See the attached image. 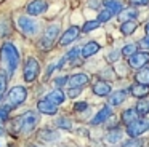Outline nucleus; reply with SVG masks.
Instances as JSON below:
<instances>
[{"instance_id": "4be33fe9", "label": "nucleus", "mask_w": 149, "mask_h": 147, "mask_svg": "<svg viewBox=\"0 0 149 147\" xmlns=\"http://www.w3.org/2000/svg\"><path fill=\"white\" fill-rule=\"evenodd\" d=\"M136 27H138V22L136 21H125L120 24V32L123 35H132L136 31Z\"/></svg>"}, {"instance_id": "f03ea898", "label": "nucleus", "mask_w": 149, "mask_h": 147, "mask_svg": "<svg viewBox=\"0 0 149 147\" xmlns=\"http://www.w3.org/2000/svg\"><path fill=\"white\" fill-rule=\"evenodd\" d=\"M0 62L3 66L7 75H13L15 70L18 69V64H19V51L13 43L7 42L0 46Z\"/></svg>"}, {"instance_id": "79ce46f5", "label": "nucleus", "mask_w": 149, "mask_h": 147, "mask_svg": "<svg viewBox=\"0 0 149 147\" xmlns=\"http://www.w3.org/2000/svg\"><path fill=\"white\" fill-rule=\"evenodd\" d=\"M27 147H37V146H32V144H31V146H27Z\"/></svg>"}, {"instance_id": "f8f14e48", "label": "nucleus", "mask_w": 149, "mask_h": 147, "mask_svg": "<svg viewBox=\"0 0 149 147\" xmlns=\"http://www.w3.org/2000/svg\"><path fill=\"white\" fill-rule=\"evenodd\" d=\"M37 112L39 114H47V115H55L58 112V105H55L47 98L40 99V101H37Z\"/></svg>"}, {"instance_id": "e433bc0d", "label": "nucleus", "mask_w": 149, "mask_h": 147, "mask_svg": "<svg viewBox=\"0 0 149 147\" xmlns=\"http://www.w3.org/2000/svg\"><path fill=\"white\" fill-rule=\"evenodd\" d=\"M139 46L144 48V50H149V35H144V37L139 40Z\"/></svg>"}, {"instance_id": "4c0bfd02", "label": "nucleus", "mask_w": 149, "mask_h": 147, "mask_svg": "<svg viewBox=\"0 0 149 147\" xmlns=\"http://www.w3.org/2000/svg\"><path fill=\"white\" fill-rule=\"evenodd\" d=\"M148 3H149V0H130V5H133V6H144Z\"/></svg>"}, {"instance_id": "2f4dec72", "label": "nucleus", "mask_w": 149, "mask_h": 147, "mask_svg": "<svg viewBox=\"0 0 149 147\" xmlns=\"http://www.w3.org/2000/svg\"><path fill=\"white\" fill-rule=\"evenodd\" d=\"M56 125H58L59 128H63V130H71V128H72V125H71V120H69V118H66V117H61V118H58V121H56Z\"/></svg>"}, {"instance_id": "f704fd0d", "label": "nucleus", "mask_w": 149, "mask_h": 147, "mask_svg": "<svg viewBox=\"0 0 149 147\" xmlns=\"http://www.w3.org/2000/svg\"><path fill=\"white\" fill-rule=\"evenodd\" d=\"M74 109H75L77 112H85V110L88 109V102H85V101H79V102H75Z\"/></svg>"}, {"instance_id": "9b49d317", "label": "nucleus", "mask_w": 149, "mask_h": 147, "mask_svg": "<svg viewBox=\"0 0 149 147\" xmlns=\"http://www.w3.org/2000/svg\"><path fill=\"white\" fill-rule=\"evenodd\" d=\"M88 82H90V77H88L87 74H82V72H77V74H74V75L68 77L69 88H82V86H85Z\"/></svg>"}, {"instance_id": "cd10ccee", "label": "nucleus", "mask_w": 149, "mask_h": 147, "mask_svg": "<svg viewBox=\"0 0 149 147\" xmlns=\"http://www.w3.org/2000/svg\"><path fill=\"white\" fill-rule=\"evenodd\" d=\"M135 110L138 112L139 117H144V115L149 112V104L144 101V99H141V101H139L138 104H136V109H135Z\"/></svg>"}, {"instance_id": "a878e982", "label": "nucleus", "mask_w": 149, "mask_h": 147, "mask_svg": "<svg viewBox=\"0 0 149 147\" xmlns=\"http://www.w3.org/2000/svg\"><path fill=\"white\" fill-rule=\"evenodd\" d=\"M5 91H7V74L3 69H0V101L3 99Z\"/></svg>"}, {"instance_id": "dca6fc26", "label": "nucleus", "mask_w": 149, "mask_h": 147, "mask_svg": "<svg viewBox=\"0 0 149 147\" xmlns=\"http://www.w3.org/2000/svg\"><path fill=\"white\" fill-rule=\"evenodd\" d=\"M91 89H93V93L96 96H109L111 94V85L107 82H103V80H100V82H96L93 86H91Z\"/></svg>"}, {"instance_id": "1a4fd4ad", "label": "nucleus", "mask_w": 149, "mask_h": 147, "mask_svg": "<svg viewBox=\"0 0 149 147\" xmlns=\"http://www.w3.org/2000/svg\"><path fill=\"white\" fill-rule=\"evenodd\" d=\"M48 10V2L47 0H32L26 5V13L29 16H39Z\"/></svg>"}, {"instance_id": "c9c22d12", "label": "nucleus", "mask_w": 149, "mask_h": 147, "mask_svg": "<svg viewBox=\"0 0 149 147\" xmlns=\"http://www.w3.org/2000/svg\"><path fill=\"white\" fill-rule=\"evenodd\" d=\"M55 83H56V86H58V88H61V86H64L66 83H68V77H66V75L58 77V78L55 80Z\"/></svg>"}, {"instance_id": "393cba45", "label": "nucleus", "mask_w": 149, "mask_h": 147, "mask_svg": "<svg viewBox=\"0 0 149 147\" xmlns=\"http://www.w3.org/2000/svg\"><path fill=\"white\" fill-rule=\"evenodd\" d=\"M136 82L141 85H149V67H143L139 69V72L136 74Z\"/></svg>"}, {"instance_id": "aec40b11", "label": "nucleus", "mask_w": 149, "mask_h": 147, "mask_svg": "<svg viewBox=\"0 0 149 147\" xmlns=\"http://www.w3.org/2000/svg\"><path fill=\"white\" fill-rule=\"evenodd\" d=\"M120 118H122V123L128 126L130 123H133L135 120H138L139 115H138V112H136L135 109H125V110L122 112V115H120Z\"/></svg>"}, {"instance_id": "20e7f679", "label": "nucleus", "mask_w": 149, "mask_h": 147, "mask_svg": "<svg viewBox=\"0 0 149 147\" xmlns=\"http://www.w3.org/2000/svg\"><path fill=\"white\" fill-rule=\"evenodd\" d=\"M27 99V89L24 86H13L7 94L8 107H18Z\"/></svg>"}, {"instance_id": "7c9ffc66", "label": "nucleus", "mask_w": 149, "mask_h": 147, "mask_svg": "<svg viewBox=\"0 0 149 147\" xmlns=\"http://www.w3.org/2000/svg\"><path fill=\"white\" fill-rule=\"evenodd\" d=\"M122 147H143V141L138 137H130L128 141L122 144Z\"/></svg>"}, {"instance_id": "a19ab883", "label": "nucleus", "mask_w": 149, "mask_h": 147, "mask_svg": "<svg viewBox=\"0 0 149 147\" xmlns=\"http://www.w3.org/2000/svg\"><path fill=\"white\" fill-rule=\"evenodd\" d=\"M2 134H3V130H2V128H0V136H2Z\"/></svg>"}, {"instance_id": "c85d7f7f", "label": "nucleus", "mask_w": 149, "mask_h": 147, "mask_svg": "<svg viewBox=\"0 0 149 147\" xmlns=\"http://www.w3.org/2000/svg\"><path fill=\"white\" fill-rule=\"evenodd\" d=\"M136 51H138V46H136L135 43H127L125 46L122 48V51H120V53H122L123 56L130 58V56H132V54H135Z\"/></svg>"}, {"instance_id": "ea45409f", "label": "nucleus", "mask_w": 149, "mask_h": 147, "mask_svg": "<svg viewBox=\"0 0 149 147\" xmlns=\"http://www.w3.org/2000/svg\"><path fill=\"white\" fill-rule=\"evenodd\" d=\"M144 31H146V35H149V22L144 26Z\"/></svg>"}, {"instance_id": "b1692460", "label": "nucleus", "mask_w": 149, "mask_h": 147, "mask_svg": "<svg viewBox=\"0 0 149 147\" xmlns=\"http://www.w3.org/2000/svg\"><path fill=\"white\" fill-rule=\"evenodd\" d=\"M122 136H123V133L119 130V128H114V130H111L109 133H107V136H106V141L109 144H117L120 139H122Z\"/></svg>"}, {"instance_id": "7ed1b4c3", "label": "nucleus", "mask_w": 149, "mask_h": 147, "mask_svg": "<svg viewBox=\"0 0 149 147\" xmlns=\"http://www.w3.org/2000/svg\"><path fill=\"white\" fill-rule=\"evenodd\" d=\"M59 34H61V31H59V26L58 24L48 26V27L45 29V32H43L42 38H40V48H42L43 51L52 50L53 45H55L56 40H58Z\"/></svg>"}, {"instance_id": "5701e85b", "label": "nucleus", "mask_w": 149, "mask_h": 147, "mask_svg": "<svg viewBox=\"0 0 149 147\" xmlns=\"http://www.w3.org/2000/svg\"><path fill=\"white\" fill-rule=\"evenodd\" d=\"M39 136L42 137L43 141H47V142H52V141H58V139H59L58 133H56V131H53V130H48V128H45V130H40Z\"/></svg>"}, {"instance_id": "2eb2a0df", "label": "nucleus", "mask_w": 149, "mask_h": 147, "mask_svg": "<svg viewBox=\"0 0 149 147\" xmlns=\"http://www.w3.org/2000/svg\"><path fill=\"white\" fill-rule=\"evenodd\" d=\"M130 94L133 98H138V99H143L149 94V86L148 85H141V83H135V85L130 86Z\"/></svg>"}, {"instance_id": "58836bf2", "label": "nucleus", "mask_w": 149, "mask_h": 147, "mask_svg": "<svg viewBox=\"0 0 149 147\" xmlns=\"http://www.w3.org/2000/svg\"><path fill=\"white\" fill-rule=\"evenodd\" d=\"M79 94H80V88H71V89H69V93H68L69 98H77Z\"/></svg>"}, {"instance_id": "423d86ee", "label": "nucleus", "mask_w": 149, "mask_h": 147, "mask_svg": "<svg viewBox=\"0 0 149 147\" xmlns=\"http://www.w3.org/2000/svg\"><path fill=\"white\" fill-rule=\"evenodd\" d=\"M40 72V64L36 58H29L24 64V70H23V77L26 80V83H32L34 80L39 77Z\"/></svg>"}, {"instance_id": "f257e3e1", "label": "nucleus", "mask_w": 149, "mask_h": 147, "mask_svg": "<svg viewBox=\"0 0 149 147\" xmlns=\"http://www.w3.org/2000/svg\"><path fill=\"white\" fill-rule=\"evenodd\" d=\"M40 121V114L37 110H27L24 114L18 115L11 121V134L13 136H21V134H29Z\"/></svg>"}, {"instance_id": "a211bd4d", "label": "nucleus", "mask_w": 149, "mask_h": 147, "mask_svg": "<svg viewBox=\"0 0 149 147\" xmlns=\"http://www.w3.org/2000/svg\"><path fill=\"white\" fill-rule=\"evenodd\" d=\"M119 21L125 22V21H135L138 18V10L136 8H122V11L119 13Z\"/></svg>"}, {"instance_id": "6ab92c4d", "label": "nucleus", "mask_w": 149, "mask_h": 147, "mask_svg": "<svg viewBox=\"0 0 149 147\" xmlns=\"http://www.w3.org/2000/svg\"><path fill=\"white\" fill-rule=\"evenodd\" d=\"M47 99H48V101H52L55 105H59V104H63V102H64L66 94H64V91H63L61 88H58V89H53L52 93H48V94H47Z\"/></svg>"}, {"instance_id": "39448f33", "label": "nucleus", "mask_w": 149, "mask_h": 147, "mask_svg": "<svg viewBox=\"0 0 149 147\" xmlns=\"http://www.w3.org/2000/svg\"><path fill=\"white\" fill-rule=\"evenodd\" d=\"M18 27H19V31L23 32L24 35H36L37 32H39V22L36 21V19H32L31 16H19L16 21Z\"/></svg>"}, {"instance_id": "c756f323", "label": "nucleus", "mask_w": 149, "mask_h": 147, "mask_svg": "<svg viewBox=\"0 0 149 147\" xmlns=\"http://www.w3.org/2000/svg\"><path fill=\"white\" fill-rule=\"evenodd\" d=\"M111 18H114V15H112L111 11H107L106 8H103V10L100 11V15H98V21H100L101 24H103V22H107Z\"/></svg>"}, {"instance_id": "412c9836", "label": "nucleus", "mask_w": 149, "mask_h": 147, "mask_svg": "<svg viewBox=\"0 0 149 147\" xmlns=\"http://www.w3.org/2000/svg\"><path fill=\"white\" fill-rule=\"evenodd\" d=\"M103 8H106L107 11H111L114 16L119 15L120 11H122V3L119 2V0H104L103 2Z\"/></svg>"}, {"instance_id": "4468645a", "label": "nucleus", "mask_w": 149, "mask_h": 147, "mask_svg": "<svg viewBox=\"0 0 149 147\" xmlns=\"http://www.w3.org/2000/svg\"><path fill=\"white\" fill-rule=\"evenodd\" d=\"M101 50V46H100V43L98 42H95V40H91V42H87V43L82 46V50H80V53H82V58H90V56H93V54H96L98 51Z\"/></svg>"}, {"instance_id": "6e6552de", "label": "nucleus", "mask_w": 149, "mask_h": 147, "mask_svg": "<svg viewBox=\"0 0 149 147\" xmlns=\"http://www.w3.org/2000/svg\"><path fill=\"white\" fill-rule=\"evenodd\" d=\"M149 62V53L148 51H136L135 54L128 58V64L133 69H143Z\"/></svg>"}, {"instance_id": "72a5a7b5", "label": "nucleus", "mask_w": 149, "mask_h": 147, "mask_svg": "<svg viewBox=\"0 0 149 147\" xmlns=\"http://www.w3.org/2000/svg\"><path fill=\"white\" fill-rule=\"evenodd\" d=\"M120 54H122V53H120L119 50H112L109 54H107V61H109V62H116V61H119Z\"/></svg>"}, {"instance_id": "f3484780", "label": "nucleus", "mask_w": 149, "mask_h": 147, "mask_svg": "<svg viewBox=\"0 0 149 147\" xmlns=\"http://www.w3.org/2000/svg\"><path fill=\"white\" fill-rule=\"evenodd\" d=\"M127 96H128V93H127L125 89H117L116 93H111V98H109V105H114V107L120 105V104H122V102L127 99Z\"/></svg>"}, {"instance_id": "ddd939ff", "label": "nucleus", "mask_w": 149, "mask_h": 147, "mask_svg": "<svg viewBox=\"0 0 149 147\" xmlns=\"http://www.w3.org/2000/svg\"><path fill=\"white\" fill-rule=\"evenodd\" d=\"M111 115H112L111 105H103V107H101L100 110H98V114L95 115L93 118H91L90 123H91V125H95V126H96V125H101V123H104V121H106L107 118L111 117Z\"/></svg>"}, {"instance_id": "9d476101", "label": "nucleus", "mask_w": 149, "mask_h": 147, "mask_svg": "<svg viewBox=\"0 0 149 147\" xmlns=\"http://www.w3.org/2000/svg\"><path fill=\"white\" fill-rule=\"evenodd\" d=\"M79 35H80V27H79V26H71V27L66 29L64 34L61 35L59 45H61V46H68V45H71L72 42L77 40Z\"/></svg>"}, {"instance_id": "473e14b6", "label": "nucleus", "mask_w": 149, "mask_h": 147, "mask_svg": "<svg viewBox=\"0 0 149 147\" xmlns=\"http://www.w3.org/2000/svg\"><path fill=\"white\" fill-rule=\"evenodd\" d=\"M10 109H11V107H8V105H3V107L0 109V123H3V121L8 118V114H10Z\"/></svg>"}, {"instance_id": "bb28decb", "label": "nucleus", "mask_w": 149, "mask_h": 147, "mask_svg": "<svg viewBox=\"0 0 149 147\" xmlns=\"http://www.w3.org/2000/svg\"><path fill=\"white\" fill-rule=\"evenodd\" d=\"M101 26V22L98 21V19H91V21H87L84 24V27H82V31L85 32V34H88V32H91V31H95V29H98Z\"/></svg>"}, {"instance_id": "0eeeda50", "label": "nucleus", "mask_w": 149, "mask_h": 147, "mask_svg": "<svg viewBox=\"0 0 149 147\" xmlns=\"http://www.w3.org/2000/svg\"><path fill=\"white\" fill-rule=\"evenodd\" d=\"M146 130H149V121L146 120V118H143V117H139L138 120H135L133 123H130L128 126H127V133H128V136H132V137L141 136Z\"/></svg>"}]
</instances>
